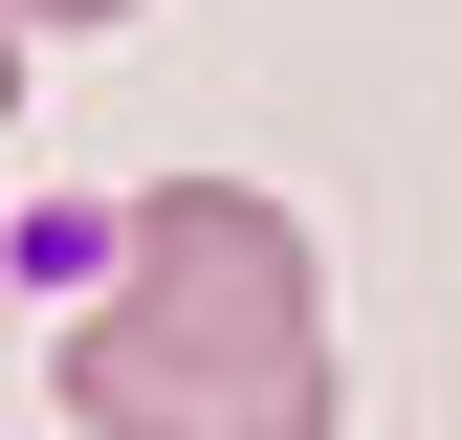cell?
<instances>
[{
	"mask_svg": "<svg viewBox=\"0 0 462 440\" xmlns=\"http://www.w3.org/2000/svg\"><path fill=\"white\" fill-rule=\"evenodd\" d=\"M0 23H133V0H0Z\"/></svg>",
	"mask_w": 462,
	"mask_h": 440,
	"instance_id": "cell-2",
	"label": "cell"
},
{
	"mask_svg": "<svg viewBox=\"0 0 462 440\" xmlns=\"http://www.w3.org/2000/svg\"><path fill=\"white\" fill-rule=\"evenodd\" d=\"M0 110H23V23H0Z\"/></svg>",
	"mask_w": 462,
	"mask_h": 440,
	"instance_id": "cell-3",
	"label": "cell"
},
{
	"mask_svg": "<svg viewBox=\"0 0 462 440\" xmlns=\"http://www.w3.org/2000/svg\"><path fill=\"white\" fill-rule=\"evenodd\" d=\"M88 440H330V287L264 177H154L67 330Z\"/></svg>",
	"mask_w": 462,
	"mask_h": 440,
	"instance_id": "cell-1",
	"label": "cell"
}]
</instances>
